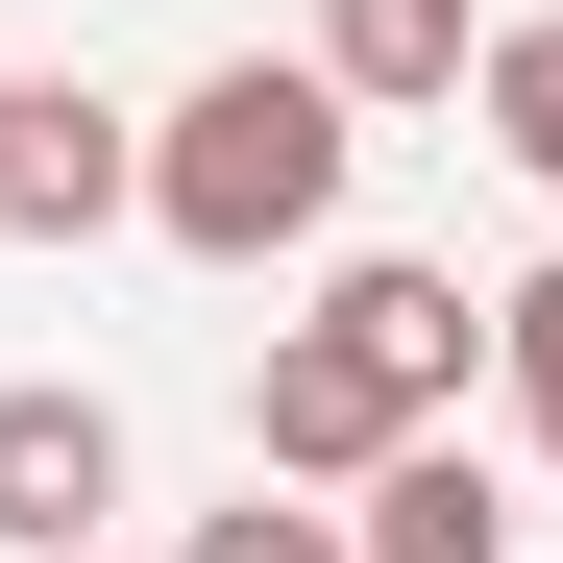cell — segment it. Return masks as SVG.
Listing matches in <instances>:
<instances>
[{"label": "cell", "mask_w": 563, "mask_h": 563, "mask_svg": "<svg viewBox=\"0 0 563 563\" xmlns=\"http://www.w3.org/2000/svg\"><path fill=\"white\" fill-rule=\"evenodd\" d=\"M99 221H147V123L74 74H0V245H99Z\"/></svg>", "instance_id": "cell-2"}, {"label": "cell", "mask_w": 563, "mask_h": 563, "mask_svg": "<svg viewBox=\"0 0 563 563\" xmlns=\"http://www.w3.org/2000/svg\"><path fill=\"white\" fill-rule=\"evenodd\" d=\"M490 393H515V441L563 465V269H515V295H490Z\"/></svg>", "instance_id": "cell-9"}, {"label": "cell", "mask_w": 563, "mask_h": 563, "mask_svg": "<svg viewBox=\"0 0 563 563\" xmlns=\"http://www.w3.org/2000/svg\"><path fill=\"white\" fill-rule=\"evenodd\" d=\"M197 563H343V515H295V490L245 465V515H197Z\"/></svg>", "instance_id": "cell-10"}, {"label": "cell", "mask_w": 563, "mask_h": 563, "mask_svg": "<svg viewBox=\"0 0 563 563\" xmlns=\"http://www.w3.org/2000/svg\"><path fill=\"white\" fill-rule=\"evenodd\" d=\"M393 441H417V417H393V367H367V343H319V319H295V343L245 367V465H269V490H367Z\"/></svg>", "instance_id": "cell-3"}, {"label": "cell", "mask_w": 563, "mask_h": 563, "mask_svg": "<svg viewBox=\"0 0 563 563\" xmlns=\"http://www.w3.org/2000/svg\"><path fill=\"white\" fill-rule=\"evenodd\" d=\"M343 147H367V99H343L319 49H221L197 99L147 123V221L197 245V269H269V245L343 221Z\"/></svg>", "instance_id": "cell-1"}, {"label": "cell", "mask_w": 563, "mask_h": 563, "mask_svg": "<svg viewBox=\"0 0 563 563\" xmlns=\"http://www.w3.org/2000/svg\"><path fill=\"white\" fill-rule=\"evenodd\" d=\"M343 563H515V490H490V441H465V417H417V441L343 490Z\"/></svg>", "instance_id": "cell-5"}, {"label": "cell", "mask_w": 563, "mask_h": 563, "mask_svg": "<svg viewBox=\"0 0 563 563\" xmlns=\"http://www.w3.org/2000/svg\"><path fill=\"white\" fill-rule=\"evenodd\" d=\"M319 343H367V367H393V417H465V367H490V295H465V269H417V245H367L343 295H319Z\"/></svg>", "instance_id": "cell-4"}, {"label": "cell", "mask_w": 563, "mask_h": 563, "mask_svg": "<svg viewBox=\"0 0 563 563\" xmlns=\"http://www.w3.org/2000/svg\"><path fill=\"white\" fill-rule=\"evenodd\" d=\"M465 99H490V147L563 197V25H490V74H465Z\"/></svg>", "instance_id": "cell-8"}, {"label": "cell", "mask_w": 563, "mask_h": 563, "mask_svg": "<svg viewBox=\"0 0 563 563\" xmlns=\"http://www.w3.org/2000/svg\"><path fill=\"white\" fill-rule=\"evenodd\" d=\"M319 74H343V99H465L490 25H465V0H319Z\"/></svg>", "instance_id": "cell-7"}, {"label": "cell", "mask_w": 563, "mask_h": 563, "mask_svg": "<svg viewBox=\"0 0 563 563\" xmlns=\"http://www.w3.org/2000/svg\"><path fill=\"white\" fill-rule=\"evenodd\" d=\"M123 515V417L99 393H0V563H74Z\"/></svg>", "instance_id": "cell-6"}]
</instances>
